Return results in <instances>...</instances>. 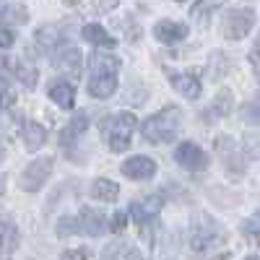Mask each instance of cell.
Listing matches in <instances>:
<instances>
[{
  "mask_svg": "<svg viewBox=\"0 0 260 260\" xmlns=\"http://www.w3.org/2000/svg\"><path fill=\"white\" fill-rule=\"evenodd\" d=\"M190 252L198 260H221L229 237L211 213H195L190 221Z\"/></svg>",
  "mask_w": 260,
  "mask_h": 260,
  "instance_id": "cell-1",
  "label": "cell"
},
{
  "mask_svg": "<svg viewBox=\"0 0 260 260\" xmlns=\"http://www.w3.org/2000/svg\"><path fill=\"white\" fill-rule=\"evenodd\" d=\"M122 62L117 55L94 50L89 57V96L91 99H110L117 91V76H120Z\"/></svg>",
  "mask_w": 260,
  "mask_h": 260,
  "instance_id": "cell-2",
  "label": "cell"
},
{
  "mask_svg": "<svg viewBox=\"0 0 260 260\" xmlns=\"http://www.w3.org/2000/svg\"><path fill=\"white\" fill-rule=\"evenodd\" d=\"M182 117L185 115L177 104H167L164 110L154 112L151 117H146L141 122V136L154 146L175 143L180 136V127H182Z\"/></svg>",
  "mask_w": 260,
  "mask_h": 260,
  "instance_id": "cell-3",
  "label": "cell"
},
{
  "mask_svg": "<svg viewBox=\"0 0 260 260\" xmlns=\"http://www.w3.org/2000/svg\"><path fill=\"white\" fill-rule=\"evenodd\" d=\"M138 130V120L133 112H115V115H104L99 122V133L102 141L107 143V148L112 154H122L130 148L133 133Z\"/></svg>",
  "mask_w": 260,
  "mask_h": 260,
  "instance_id": "cell-4",
  "label": "cell"
},
{
  "mask_svg": "<svg viewBox=\"0 0 260 260\" xmlns=\"http://www.w3.org/2000/svg\"><path fill=\"white\" fill-rule=\"evenodd\" d=\"M216 151L224 161V167L232 172V175H242L247 169V161L260 156V151L252 148L250 143H237L232 136H219L216 138Z\"/></svg>",
  "mask_w": 260,
  "mask_h": 260,
  "instance_id": "cell-5",
  "label": "cell"
},
{
  "mask_svg": "<svg viewBox=\"0 0 260 260\" xmlns=\"http://www.w3.org/2000/svg\"><path fill=\"white\" fill-rule=\"evenodd\" d=\"M255 18H257V13H255L252 6H229L224 11V18H221L224 39H229V42L245 39L252 31V26H255Z\"/></svg>",
  "mask_w": 260,
  "mask_h": 260,
  "instance_id": "cell-6",
  "label": "cell"
},
{
  "mask_svg": "<svg viewBox=\"0 0 260 260\" xmlns=\"http://www.w3.org/2000/svg\"><path fill=\"white\" fill-rule=\"evenodd\" d=\"M52 169H55V159H52V156H39V159H34L31 164H26L24 172H21V180H18L21 190H24V192H39L42 187L47 185Z\"/></svg>",
  "mask_w": 260,
  "mask_h": 260,
  "instance_id": "cell-7",
  "label": "cell"
},
{
  "mask_svg": "<svg viewBox=\"0 0 260 260\" xmlns=\"http://www.w3.org/2000/svg\"><path fill=\"white\" fill-rule=\"evenodd\" d=\"M161 203H164L161 195H146V198H141V201H133V203H130L127 216H133V221H136L143 232H148L151 226H154L156 216L161 213Z\"/></svg>",
  "mask_w": 260,
  "mask_h": 260,
  "instance_id": "cell-8",
  "label": "cell"
},
{
  "mask_svg": "<svg viewBox=\"0 0 260 260\" xmlns=\"http://www.w3.org/2000/svg\"><path fill=\"white\" fill-rule=\"evenodd\" d=\"M52 65L62 73L65 81L73 83V81L81 76V71H83V52H81L76 45H65V47H60V50L52 55Z\"/></svg>",
  "mask_w": 260,
  "mask_h": 260,
  "instance_id": "cell-9",
  "label": "cell"
},
{
  "mask_svg": "<svg viewBox=\"0 0 260 260\" xmlns=\"http://www.w3.org/2000/svg\"><path fill=\"white\" fill-rule=\"evenodd\" d=\"M175 161L185 172H206L208 169V154L192 141H182L175 148Z\"/></svg>",
  "mask_w": 260,
  "mask_h": 260,
  "instance_id": "cell-10",
  "label": "cell"
},
{
  "mask_svg": "<svg viewBox=\"0 0 260 260\" xmlns=\"http://www.w3.org/2000/svg\"><path fill=\"white\" fill-rule=\"evenodd\" d=\"M154 39L159 42V45H167V47H172V45H180V42H185L187 39V34H190V26L185 24V21H175V18H161V21H156L154 24Z\"/></svg>",
  "mask_w": 260,
  "mask_h": 260,
  "instance_id": "cell-11",
  "label": "cell"
},
{
  "mask_svg": "<svg viewBox=\"0 0 260 260\" xmlns=\"http://www.w3.org/2000/svg\"><path fill=\"white\" fill-rule=\"evenodd\" d=\"M89 120H91L89 112L78 110V112L73 115V120L60 130V148L65 151V154H71V148L78 146V141L83 138V133H86V130H89V125H91Z\"/></svg>",
  "mask_w": 260,
  "mask_h": 260,
  "instance_id": "cell-12",
  "label": "cell"
},
{
  "mask_svg": "<svg viewBox=\"0 0 260 260\" xmlns=\"http://www.w3.org/2000/svg\"><path fill=\"white\" fill-rule=\"evenodd\" d=\"M120 172H122V177L127 180H136V182H148V180H154L156 175V161L151 159V156H130L120 164Z\"/></svg>",
  "mask_w": 260,
  "mask_h": 260,
  "instance_id": "cell-13",
  "label": "cell"
},
{
  "mask_svg": "<svg viewBox=\"0 0 260 260\" xmlns=\"http://www.w3.org/2000/svg\"><path fill=\"white\" fill-rule=\"evenodd\" d=\"M76 219H78V234H83V237H102L107 229H110L104 213L94 206H83L76 213Z\"/></svg>",
  "mask_w": 260,
  "mask_h": 260,
  "instance_id": "cell-14",
  "label": "cell"
},
{
  "mask_svg": "<svg viewBox=\"0 0 260 260\" xmlns=\"http://www.w3.org/2000/svg\"><path fill=\"white\" fill-rule=\"evenodd\" d=\"M65 39H68V37H65V29H62L60 24H47V26L37 29V34H34V45L39 47V52L55 55L60 47L68 45Z\"/></svg>",
  "mask_w": 260,
  "mask_h": 260,
  "instance_id": "cell-15",
  "label": "cell"
},
{
  "mask_svg": "<svg viewBox=\"0 0 260 260\" xmlns=\"http://www.w3.org/2000/svg\"><path fill=\"white\" fill-rule=\"evenodd\" d=\"M18 242H21L18 224L11 219V216L0 213V260H8L18 250Z\"/></svg>",
  "mask_w": 260,
  "mask_h": 260,
  "instance_id": "cell-16",
  "label": "cell"
},
{
  "mask_svg": "<svg viewBox=\"0 0 260 260\" xmlns=\"http://www.w3.org/2000/svg\"><path fill=\"white\" fill-rule=\"evenodd\" d=\"M167 78H169V86L175 89L180 96L195 102V99H201V91H203V86H201V78H195L192 73H177V71H167Z\"/></svg>",
  "mask_w": 260,
  "mask_h": 260,
  "instance_id": "cell-17",
  "label": "cell"
},
{
  "mask_svg": "<svg viewBox=\"0 0 260 260\" xmlns=\"http://www.w3.org/2000/svg\"><path fill=\"white\" fill-rule=\"evenodd\" d=\"M232 110H234V94H232V89H221V91H216L213 102H208V107L203 110L201 117H203L206 125H211V122H216V120L226 117Z\"/></svg>",
  "mask_w": 260,
  "mask_h": 260,
  "instance_id": "cell-18",
  "label": "cell"
},
{
  "mask_svg": "<svg viewBox=\"0 0 260 260\" xmlns=\"http://www.w3.org/2000/svg\"><path fill=\"white\" fill-rule=\"evenodd\" d=\"M81 39L89 42L94 50H112V47H117V39L102 24H96V21H89V24L81 26Z\"/></svg>",
  "mask_w": 260,
  "mask_h": 260,
  "instance_id": "cell-19",
  "label": "cell"
},
{
  "mask_svg": "<svg viewBox=\"0 0 260 260\" xmlns=\"http://www.w3.org/2000/svg\"><path fill=\"white\" fill-rule=\"evenodd\" d=\"M47 94H50V99L60 107V110H73L76 107V86L71 81H65L62 76L52 78V83L47 86Z\"/></svg>",
  "mask_w": 260,
  "mask_h": 260,
  "instance_id": "cell-20",
  "label": "cell"
},
{
  "mask_svg": "<svg viewBox=\"0 0 260 260\" xmlns=\"http://www.w3.org/2000/svg\"><path fill=\"white\" fill-rule=\"evenodd\" d=\"M21 141H24L26 151H39L47 141V130L34 120H24V125H21Z\"/></svg>",
  "mask_w": 260,
  "mask_h": 260,
  "instance_id": "cell-21",
  "label": "cell"
},
{
  "mask_svg": "<svg viewBox=\"0 0 260 260\" xmlns=\"http://www.w3.org/2000/svg\"><path fill=\"white\" fill-rule=\"evenodd\" d=\"M89 195L99 203H115L120 198V187H117V182L107 180V177H96L89 187Z\"/></svg>",
  "mask_w": 260,
  "mask_h": 260,
  "instance_id": "cell-22",
  "label": "cell"
},
{
  "mask_svg": "<svg viewBox=\"0 0 260 260\" xmlns=\"http://www.w3.org/2000/svg\"><path fill=\"white\" fill-rule=\"evenodd\" d=\"M13 76L26 86V89H34L37 86V78H39V71H37V65L31 60H18L13 65Z\"/></svg>",
  "mask_w": 260,
  "mask_h": 260,
  "instance_id": "cell-23",
  "label": "cell"
},
{
  "mask_svg": "<svg viewBox=\"0 0 260 260\" xmlns=\"http://www.w3.org/2000/svg\"><path fill=\"white\" fill-rule=\"evenodd\" d=\"M55 234L57 237H73V234H78V219H76V213H65V216H60L57 219V224H55Z\"/></svg>",
  "mask_w": 260,
  "mask_h": 260,
  "instance_id": "cell-24",
  "label": "cell"
},
{
  "mask_svg": "<svg viewBox=\"0 0 260 260\" xmlns=\"http://www.w3.org/2000/svg\"><path fill=\"white\" fill-rule=\"evenodd\" d=\"M242 234H247L250 240H255L260 245V211H255L252 216H247L242 221Z\"/></svg>",
  "mask_w": 260,
  "mask_h": 260,
  "instance_id": "cell-25",
  "label": "cell"
},
{
  "mask_svg": "<svg viewBox=\"0 0 260 260\" xmlns=\"http://www.w3.org/2000/svg\"><path fill=\"white\" fill-rule=\"evenodd\" d=\"M242 120L245 122H250V125H260V102L257 99H252V102H247V104H242Z\"/></svg>",
  "mask_w": 260,
  "mask_h": 260,
  "instance_id": "cell-26",
  "label": "cell"
},
{
  "mask_svg": "<svg viewBox=\"0 0 260 260\" xmlns=\"http://www.w3.org/2000/svg\"><path fill=\"white\" fill-rule=\"evenodd\" d=\"M247 60H250V68H252V73L260 78V34H257V39L252 42V47H250V55H247Z\"/></svg>",
  "mask_w": 260,
  "mask_h": 260,
  "instance_id": "cell-27",
  "label": "cell"
},
{
  "mask_svg": "<svg viewBox=\"0 0 260 260\" xmlns=\"http://www.w3.org/2000/svg\"><path fill=\"white\" fill-rule=\"evenodd\" d=\"M125 226H127V211H117L112 216V221H110V232L112 234H122Z\"/></svg>",
  "mask_w": 260,
  "mask_h": 260,
  "instance_id": "cell-28",
  "label": "cell"
},
{
  "mask_svg": "<svg viewBox=\"0 0 260 260\" xmlns=\"http://www.w3.org/2000/svg\"><path fill=\"white\" fill-rule=\"evenodd\" d=\"M91 257H94V252L86 250V247H76V250L62 252V260H91Z\"/></svg>",
  "mask_w": 260,
  "mask_h": 260,
  "instance_id": "cell-29",
  "label": "cell"
},
{
  "mask_svg": "<svg viewBox=\"0 0 260 260\" xmlns=\"http://www.w3.org/2000/svg\"><path fill=\"white\" fill-rule=\"evenodd\" d=\"M219 8H221V3H195V6H192V13H195V16H206V13L219 11Z\"/></svg>",
  "mask_w": 260,
  "mask_h": 260,
  "instance_id": "cell-30",
  "label": "cell"
},
{
  "mask_svg": "<svg viewBox=\"0 0 260 260\" xmlns=\"http://www.w3.org/2000/svg\"><path fill=\"white\" fill-rule=\"evenodd\" d=\"M13 42H16V37H13V31H11V29H0V50L13 47Z\"/></svg>",
  "mask_w": 260,
  "mask_h": 260,
  "instance_id": "cell-31",
  "label": "cell"
},
{
  "mask_svg": "<svg viewBox=\"0 0 260 260\" xmlns=\"http://www.w3.org/2000/svg\"><path fill=\"white\" fill-rule=\"evenodd\" d=\"M13 102V91L8 89V83H0V107H8Z\"/></svg>",
  "mask_w": 260,
  "mask_h": 260,
  "instance_id": "cell-32",
  "label": "cell"
},
{
  "mask_svg": "<svg viewBox=\"0 0 260 260\" xmlns=\"http://www.w3.org/2000/svg\"><path fill=\"white\" fill-rule=\"evenodd\" d=\"M6 13H8V3H0V21H6Z\"/></svg>",
  "mask_w": 260,
  "mask_h": 260,
  "instance_id": "cell-33",
  "label": "cell"
},
{
  "mask_svg": "<svg viewBox=\"0 0 260 260\" xmlns=\"http://www.w3.org/2000/svg\"><path fill=\"white\" fill-rule=\"evenodd\" d=\"M245 260H260V255H247Z\"/></svg>",
  "mask_w": 260,
  "mask_h": 260,
  "instance_id": "cell-34",
  "label": "cell"
},
{
  "mask_svg": "<svg viewBox=\"0 0 260 260\" xmlns=\"http://www.w3.org/2000/svg\"><path fill=\"white\" fill-rule=\"evenodd\" d=\"M0 161H3V154H0Z\"/></svg>",
  "mask_w": 260,
  "mask_h": 260,
  "instance_id": "cell-35",
  "label": "cell"
}]
</instances>
